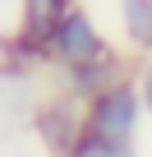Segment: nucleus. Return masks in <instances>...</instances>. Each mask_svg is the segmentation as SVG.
I'll return each instance as SVG.
<instances>
[{
    "instance_id": "obj_1",
    "label": "nucleus",
    "mask_w": 152,
    "mask_h": 157,
    "mask_svg": "<svg viewBox=\"0 0 152 157\" xmlns=\"http://www.w3.org/2000/svg\"><path fill=\"white\" fill-rule=\"evenodd\" d=\"M138 116H143V93L129 83H111L106 93H97L88 102L83 129L97 139H111V143H129L138 129Z\"/></svg>"
},
{
    "instance_id": "obj_2",
    "label": "nucleus",
    "mask_w": 152,
    "mask_h": 157,
    "mask_svg": "<svg viewBox=\"0 0 152 157\" xmlns=\"http://www.w3.org/2000/svg\"><path fill=\"white\" fill-rule=\"evenodd\" d=\"M51 51H55L65 65H88V60H102V56H106V46H102L92 19L79 14V10H69V14L55 23V33H51Z\"/></svg>"
},
{
    "instance_id": "obj_3",
    "label": "nucleus",
    "mask_w": 152,
    "mask_h": 157,
    "mask_svg": "<svg viewBox=\"0 0 152 157\" xmlns=\"http://www.w3.org/2000/svg\"><path fill=\"white\" fill-rule=\"evenodd\" d=\"M65 14V0H23V37L32 46H51V33Z\"/></svg>"
},
{
    "instance_id": "obj_4",
    "label": "nucleus",
    "mask_w": 152,
    "mask_h": 157,
    "mask_svg": "<svg viewBox=\"0 0 152 157\" xmlns=\"http://www.w3.org/2000/svg\"><path fill=\"white\" fill-rule=\"evenodd\" d=\"M124 33L138 51H152V0H120Z\"/></svg>"
},
{
    "instance_id": "obj_5",
    "label": "nucleus",
    "mask_w": 152,
    "mask_h": 157,
    "mask_svg": "<svg viewBox=\"0 0 152 157\" xmlns=\"http://www.w3.org/2000/svg\"><path fill=\"white\" fill-rule=\"evenodd\" d=\"M65 157H134V143H111V139H97V134L83 129Z\"/></svg>"
},
{
    "instance_id": "obj_6",
    "label": "nucleus",
    "mask_w": 152,
    "mask_h": 157,
    "mask_svg": "<svg viewBox=\"0 0 152 157\" xmlns=\"http://www.w3.org/2000/svg\"><path fill=\"white\" fill-rule=\"evenodd\" d=\"M143 106L152 111V69H147V78H143Z\"/></svg>"
}]
</instances>
